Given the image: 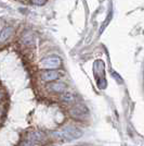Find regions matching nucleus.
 I'll list each match as a JSON object with an SVG mask.
<instances>
[{
  "instance_id": "1",
  "label": "nucleus",
  "mask_w": 144,
  "mask_h": 146,
  "mask_svg": "<svg viewBox=\"0 0 144 146\" xmlns=\"http://www.w3.org/2000/svg\"><path fill=\"white\" fill-rule=\"evenodd\" d=\"M53 135L55 137L60 139V140L73 141L80 137L82 135V132L78 128H75L73 125H67V127H64V128L59 130V131H55Z\"/></svg>"
},
{
  "instance_id": "2",
  "label": "nucleus",
  "mask_w": 144,
  "mask_h": 146,
  "mask_svg": "<svg viewBox=\"0 0 144 146\" xmlns=\"http://www.w3.org/2000/svg\"><path fill=\"white\" fill-rule=\"evenodd\" d=\"M61 64H62L61 58L56 57V56H51V57H47V58L42 59L39 63V67L45 70H52V69L60 68Z\"/></svg>"
},
{
  "instance_id": "3",
  "label": "nucleus",
  "mask_w": 144,
  "mask_h": 146,
  "mask_svg": "<svg viewBox=\"0 0 144 146\" xmlns=\"http://www.w3.org/2000/svg\"><path fill=\"white\" fill-rule=\"evenodd\" d=\"M40 78H41L42 81L50 83V82H54L58 79H60L61 73L58 72V71H53V70H46V71L41 72Z\"/></svg>"
},
{
  "instance_id": "4",
  "label": "nucleus",
  "mask_w": 144,
  "mask_h": 146,
  "mask_svg": "<svg viewBox=\"0 0 144 146\" xmlns=\"http://www.w3.org/2000/svg\"><path fill=\"white\" fill-rule=\"evenodd\" d=\"M47 87H49V90L54 92V93L62 94L67 88V85H66L65 83H63V82H50Z\"/></svg>"
},
{
  "instance_id": "5",
  "label": "nucleus",
  "mask_w": 144,
  "mask_h": 146,
  "mask_svg": "<svg viewBox=\"0 0 144 146\" xmlns=\"http://www.w3.org/2000/svg\"><path fill=\"white\" fill-rule=\"evenodd\" d=\"M69 113H71V116L74 117V118L79 119V118H82V117L86 115V108H84V106L77 105V106H75L74 108H72V109L69 110Z\"/></svg>"
},
{
  "instance_id": "6",
  "label": "nucleus",
  "mask_w": 144,
  "mask_h": 146,
  "mask_svg": "<svg viewBox=\"0 0 144 146\" xmlns=\"http://www.w3.org/2000/svg\"><path fill=\"white\" fill-rule=\"evenodd\" d=\"M12 27H5L3 30L1 31V33H0V44L5 43V42H7V39H9L10 38V36L12 35Z\"/></svg>"
},
{
  "instance_id": "7",
  "label": "nucleus",
  "mask_w": 144,
  "mask_h": 146,
  "mask_svg": "<svg viewBox=\"0 0 144 146\" xmlns=\"http://www.w3.org/2000/svg\"><path fill=\"white\" fill-rule=\"evenodd\" d=\"M61 99H62L63 102H65V103H73V102L75 100V96H74V94L69 93V92H67V93H62Z\"/></svg>"
},
{
  "instance_id": "8",
  "label": "nucleus",
  "mask_w": 144,
  "mask_h": 146,
  "mask_svg": "<svg viewBox=\"0 0 144 146\" xmlns=\"http://www.w3.org/2000/svg\"><path fill=\"white\" fill-rule=\"evenodd\" d=\"M20 146H34V143H33L31 141L28 140V141H25V142H23V143H22Z\"/></svg>"
},
{
  "instance_id": "9",
  "label": "nucleus",
  "mask_w": 144,
  "mask_h": 146,
  "mask_svg": "<svg viewBox=\"0 0 144 146\" xmlns=\"http://www.w3.org/2000/svg\"><path fill=\"white\" fill-rule=\"evenodd\" d=\"M1 98H2V93L0 92V99H1Z\"/></svg>"
}]
</instances>
